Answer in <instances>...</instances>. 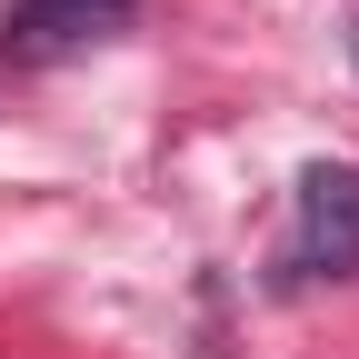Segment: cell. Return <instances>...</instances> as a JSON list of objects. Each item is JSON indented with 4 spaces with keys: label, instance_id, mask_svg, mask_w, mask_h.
Masks as SVG:
<instances>
[{
    "label": "cell",
    "instance_id": "2",
    "mask_svg": "<svg viewBox=\"0 0 359 359\" xmlns=\"http://www.w3.org/2000/svg\"><path fill=\"white\" fill-rule=\"evenodd\" d=\"M140 0H11V40L20 50H80V40L120 30Z\"/></svg>",
    "mask_w": 359,
    "mask_h": 359
},
{
    "label": "cell",
    "instance_id": "1",
    "mask_svg": "<svg viewBox=\"0 0 359 359\" xmlns=\"http://www.w3.org/2000/svg\"><path fill=\"white\" fill-rule=\"evenodd\" d=\"M280 269H290V280H349V269H359V170H339V160L299 170Z\"/></svg>",
    "mask_w": 359,
    "mask_h": 359
}]
</instances>
